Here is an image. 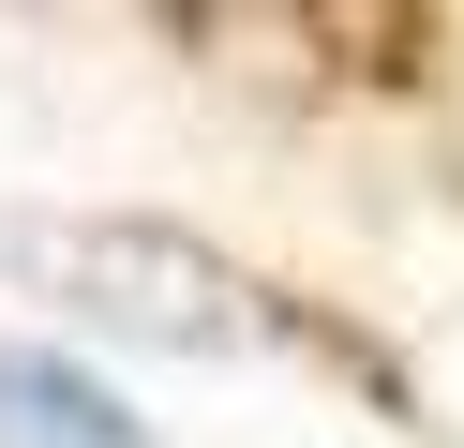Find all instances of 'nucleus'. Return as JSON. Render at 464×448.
Masks as SVG:
<instances>
[{
	"label": "nucleus",
	"mask_w": 464,
	"mask_h": 448,
	"mask_svg": "<svg viewBox=\"0 0 464 448\" xmlns=\"http://www.w3.org/2000/svg\"><path fill=\"white\" fill-rule=\"evenodd\" d=\"M0 448H150L135 404L61 344H0Z\"/></svg>",
	"instance_id": "nucleus-1"
}]
</instances>
